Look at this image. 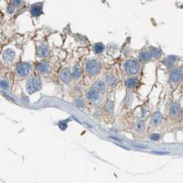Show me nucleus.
Returning <instances> with one entry per match:
<instances>
[{
    "mask_svg": "<svg viewBox=\"0 0 183 183\" xmlns=\"http://www.w3.org/2000/svg\"><path fill=\"white\" fill-rule=\"evenodd\" d=\"M59 127L62 129V130H64V129H66V128H67L68 125H67V124H66V123H60L59 125Z\"/></svg>",
    "mask_w": 183,
    "mask_h": 183,
    "instance_id": "bb28decb",
    "label": "nucleus"
},
{
    "mask_svg": "<svg viewBox=\"0 0 183 183\" xmlns=\"http://www.w3.org/2000/svg\"><path fill=\"white\" fill-rule=\"evenodd\" d=\"M144 128V123L143 121H139L136 123V129L137 131H141Z\"/></svg>",
    "mask_w": 183,
    "mask_h": 183,
    "instance_id": "5701e85b",
    "label": "nucleus"
},
{
    "mask_svg": "<svg viewBox=\"0 0 183 183\" xmlns=\"http://www.w3.org/2000/svg\"><path fill=\"white\" fill-rule=\"evenodd\" d=\"M48 54V46L46 43H41L37 48V54L40 57H45Z\"/></svg>",
    "mask_w": 183,
    "mask_h": 183,
    "instance_id": "4468645a",
    "label": "nucleus"
},
{
    "mask_svg": "<svg viewBox=\"0 0 183 183\" xmlns=\"http://www.w3.org/2000/svg\"><path fill=\"white\" fill-rule=\"evenodd\" d=\"M15 58V53L13 50L7 49L3 53V59L5 62H12Z\"/></svg>",
    "mask_w": 183,
    "mask_h": 183,
    "instance_id": "9d476101",
    "label": "nucleus"
},
{
    "mask_svg": "<svg viewBox=\"0 0 183 183\" xmlns=\"http://www.w3.org/2000/svg\"><path fill=\"white\" fill-rule=\"evenodd\" d=\"M37 70L40 74H47L50 71L51 67L46 62L39 63L37 66Z\"/></svg>",
    "mask_w": 183,
    "mask_h": 183,
    "instance_id": "1a4fd4ad",
    "label": "nucleus"
},
{
    "mask_svg": "<svg viewBox=\"0 0 183 183\" xmlns=\"http://www.w3.org/2000/svg\"><path fill=\"white\" fill-rule=\"evenodd\" d=\"M7 10L8 13H13L15 10V7L13 6H9L8 8L7 9Z\"/></svg>",
    "mask_w": 183,
    "mask_h": 183,
    "instance_id": "cd10ccee",
    "label": "nucleus"
},
{
    "mask_svg": "<svg viewBox=\"0 0 183 183\" xmlns=\"http://www.w3.org/2000/svg\"><path fill=\"white\" fill-rule=\"evenodd\" d=\"M41 87V81L39 78L35 77L28 80L26 83V89L30 94L39 90Z\"/></svg>",
    "mask_w": 183,
    "mask_h": 183,
    "instance_id": "39448f33",
    "label": "nucleus"
},
{
    "mask_svg": "<svg viewBox=\"0 0 183 183\" xmlns=\"http://www.w3.org/2000/svg\"><path fill=\"white\" fill-rule=\"evenodd\" d=\"M85 71L91 76H95L98 74L101 70V63L96 59L87 61L85 65Z\"/></svg>",
    "mask_w": 183,
    "mask_h": 183,
    "instance_id": "20e7f679",
    "label": "nucleus"
},
{
    "mask_svg": "<svg viewBox=\"0 0 183 183\" xmlns=\"http://www.w3.org/2000/svg\"><path fill=\"white\" fill-rule=\"evenodd\" d=\"M150 138L152 140H158L160 138V135L159 134H152Z\"/></svg>",
    "mask_w": 183,
    "mask_h": 183,
    "instance_id": "393cba45",
    "label": "nucleus"
},
{
    "mask_svg": "<svg viewBox=\"0 0 183 183\" xmlns=\"http://www.w3.org/2000/svg\"><path fill=\"white\" fill-rule=\"evenodd\" d=\"M105 50V45L102 43H96L93 46V50L96 54H101Z\"/></svg>",
    "mask_w": 183,
    "mask_h": 183,
    "instance_id": "6ab92c4d",
    "label": "nucleus"
},
{
    "mask_svg": "<svg viewBox=\"0 0 183 183\" xmlns=\"http://www.w3.org/2000/svg\"><path fill=\"white\" fill-rule=\"evenodd\" d=\"M162 121V115L160 112H156L155 113L153 114L152 116V119H151V123L152 125H154V126H156V125H159L160 123H161Z\"/></svg>",
    "mask_w": 183,
    "mask_h": 183,
    "instance_id": "dca6fc26",
    "label": "nucleus"
},
{
    "mask_svg": "<svg viewBox=\"0 0 183 183\" xmlns=\"http://www.w3.org/2000/svg\"><path fill=\"white\" fill-rule=\"evenodd\" d=\"M182 61H183V57H182Z\"/></svg>",
    "mask_w": 183,
    "mask_h": 183,
    "instance_id": "c85d7f7f",
    "label": "nucleus"
},
{
    "mask_svg": "<svg viewBox=\"0 0 183 183\" xmlns=\"http://www.w3.org/2000/svg\"><path fill=\"white\" fill-rule=\"evenodd\" d=\"M93 88L96 89L98 92H103L105 89V84L102 81H96L93 84Z\"/></svg>",
    "mask_w": 183,
    "mask_h": 183,
    "instance_id": "aec40b11",
    "label": "nucleus"
},
{
    "mask_svg": "<svg viewBox=\"0 0 183 183\" xmlns=\"http://www.w3.org/2000/svg\"><path fill=\"white\" fill-rule=\"evenodd\" d=\"M171 114H172V115L173 116H178L179 114H180V111H181L180 105L176 102L173 103L172 104V105H171Z\"/></svg>",
    "mask_w": 183,
    "mask_h": 183,
    "instance_id": "f3484780",
    "label": "nucleus"
},
{
    "mask_svg": "<svg viewBox=\"0 0 183 183\" xmlns=\"http://www.w3.org/2000/svg\"><path fill=\"white\" fill-rule=\"evenodd\" d=\"M87 97L91 101H97L99 98L100 94H99L98 90H96L94 88H92L87 91Z\"/></svg>",
    "mask_w": 183,
    "mask_h": 183,
    "instance_id": "ddd939ff",
    "label": "nucleus"
},
{
    "mask_svg": "<svg viewBox=\"0 0 183 183\" xmlns=\"http://www.w3.org/2000/svg\"><path fill=\"white\" fill-rule=\"evenodd\" d=\"M21 0H13L12 1V6L15 7V6H18L20 5L21 3Z\"/></svg>",
    "mask_w": 183,
    "mask_h": 183,
    "instance_id": "a878e982",
    "label": "nucleus"
},
{
    "mask_svg": "<svg viewBox=\"0 0 183 183\" xmlns=\"http://www.w3.org/2000/svg\"><path fill=\"white\" fill-rule=\"evenodd\" d=\"M31 68V65L28 63H21L17 66L16 72L19 76L24 77L29 74Z\"/></svg>",
    "mask_w": 183,
    "mask_h": 183,
    "instance_id": "423d86ee",
    "label": "nucleus"
},
{
    "mask_svg": "<svg viewBox=\"0 0 183 183\" xmlns=\"http://www.w3.org/2000/svg\"><path fill=\"white\" fill-rule=\"evenodd\" d=\"M140 61L135 59L127 60L123 66L124 70L129 75H136L140 72Z\"/></svg>",
    "mask_w": 183,
    "mask_h": 183,
    "instance_id": "7ed1b4c3",
    "label": "nucleus"
},
{
    "mask_svg": "<svg viewBox=\"0 0 183 183\" xmlns=\"http://www.w3.org/2000/svg\"><path fill=\"white\" fill-rule=\"evenodd\" d=\"M1 87H2L3 89H8L9 87L8 82L6 80H1Z\"/></svg>",
    "mask_w": 183,
    "mask_h": 183,
    "instance_id": "b1692460",
    "label": "nucleus"
},
{
    "mask_svg": "<svg viewBox=\"0 0 183 183\" xmlns=\"http://www.w3.org/2000/svg\"><path fill=\"white\" fill-rule=\"evenodd\" d=\"M42 8H43V5L42 3H39L34 4L30 8V13L32 15L35 17H38L42 13Z\"/></svg>",
    "mask_w": 183,
    "mask_h": 183,
    "instance_id": "9b49d317",
    "label": "nucleus"
},
{
    "mask_svg": "<svg viewBox=\"0 0 183 183\" xmlns=\"http://www.w3.org/2000/svg\"><path fill=\"white\" fill-rule=\"evenodd\" d=\"M168 79L169 83L176 85L183 80V66L180 65L176 68L169 70Z\"/></svg>",
    "mask_w": 183,
    "mask_h": 183,
    "instance_id": "f03ea898",
    "label": "nucleus"
},
{
    "mask_svg": "<svg viewBox=\"0 0 183 183\" xmlns=\"http://www.w3.org/2000/svg\"><path fill=\"white\" fill-rule=\"evenodd\" d=\"M82 75V70L81 68L79 66H75L73 68L72 72V76L74 79H79Z\"/></svg>",
    "mask_w": 183,
    "mask_h": 183,
    "instance_id": "a211bd4d",
    "label": "nucleus"
},
{
    "mask_svg": "<svg viewBox=\"0 0 183 183\" xmlns=\"http://www.w3.org/2000/svg\"><path fill=\"white\" fill-rule=\"evenodd\" d=\"M60 78L64 83H69L71 80V73L69 68H66L62 70L60 74Z\"/></svg>",
    "mask_w": 183,
    "mask_h": 183,
    "instance_id": "f8f14e48",
    "label": "nucleus"
},
{
    "mask_svg": "<svg viewBox=\"0 0 183 183\" xmlns=\"http://www.w3.org/2000/svg\"><path fill=\"white\" fill-rule=\"evenodd\" d=\"M182 61V57L176 54H168L164 56L161 63L164 67L167 68L168 70L172 69L177 66H180V63Z\"/></svg>",
    "mask_w": 183,
    "mask_h": 183,
    "instance_id": "f257e3e1",
    "label": "nucleus"
},
{
    "mask_svg": "<svg viewBox=\"0 0 183 183\" xmlns=\"http://www.w3.org/2000/svg\"><path fill=\"white\" fill-rule=\"evenodd\" d=\"M152 57L149 50H145L141 51L138 54V60L142 63H148L151 61Z\"/></svg>",
    "mask_w": 183,
    "mask_h": 183,
    "instance_id": "6e6552de",
    "label": "nucleus"
},
{
    "mask_svg": "<svg viewBox=\"0 0 183 183\" xmlns=\"http://www.w3.org/2000/svg\"><path fill=\"white\" fill-rule=\"evenodd\" d=\"M106 82L109 85H114L117 82V79L114 77L113 74H108L105 77Z\"/></svg>",
    "mask_w": 183,
    "mask_h": 183,
    "instance_id": "412c9836",
    "label": "nucleus"
},
{
    "mask_svg": "<svg viewBox=\"0 0 183 183\" xmlns=\"http://www.w3.org/2000/svg\"><path fill=\"white\" fill-rule=\"evenodd\" d=\"M139 82V80L137 77H131L127 79L126 81H125V86L128 88H134L135 87L138 85Z\"/></svg>",
    "mask_w": 183,
    "mask_h": 183,
    "instance_id": "2eb2a0df",
    "label": "nucleus"
},
{
    "mask_svg": "<svg viewBox=\"0 0 183 183\" xmlns=\"http://www.w3.org/2000/svg\"><path fill=\"white\" fill-rule=\"evenodd\" d=\"M149 50L150 53H151L152 59H154L156 60H159L162 59L164 57L163 51V50L161 49V47L151 46L150 47H149Z\"/></svg>",
    "mask_w": 183,
    "mask_h": 183,
    "instance_id": "0eeeda50",
    "label": "nucleus"
},
{
    "mask_svg": "<svg viewBox=\"0 0 183 183\" xmlns=\"http://www.w3.org/2000/svg\"><path fill=\"white\" fill-rule=\"evenodd\" d=\"M74 103H75V105L78 107H82L84 105V100H83V98H77L75 99V101H74Z\"/></svg>",
    "mask_w": 183,
    "mask_h": 183,
    "instance_id": "4be33fe9",
    "label": "nucleus"
}]
</instances>
